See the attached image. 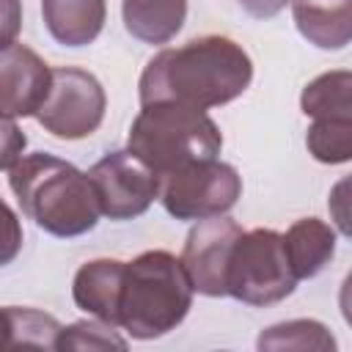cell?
<instances>
[{
    "mask_svg": "<svg viewBox=\"0 0 352 352\" xmlns=\"http://www.w3.org/2000/svg\"><path fill=\"white\" fill-rule=\"evenodd\" d=\"M253 60L228 36H198L157 52L138 82L140 104L173 102L209 110L234 102L250 88Z\"/></svg>",
    "mask_w": 352,
    "mask_h": 352,
    "instance_id": "cell-1",
    "label": "cell"
},
{
    "mask_svg": "<svg viewBox=\"0 0 352 352\" xmlns=\"http://www.w3.org/2000/svg\"><path fill=\"white\" fill-rule=\"evenodd\" d=\"M8 184L25 217L52 236H82L99 223L102 212L88 173L60 157L44 151L19 157Z\"/></svg>",
    "mask_w": 352,
    "mask_h": 352,
    "instance_id": "cell-2",
    "label": "cell"
},
{
    "mask_svg": "<svg viewBox=\"0 0 352 352\" xmlns=\"http://www.w3.org/2000/svg\"><path fill=\"white\" fill-rule=\"evenodd\" d=\"M192 294V283L173 253L146 250L124 261L118 327L138 341L160 338L184 322Z\"/></svg>",
    "mask_w": 352,
    "mask_h": 352,
    "instance_id": "cell-3",
    "label": "cell"
},
{
    "mask_svg": "<svg viewBox=\"0 0 352 352\" xmlns=\"http://www.w3.org/2000/svg\"><path fill=\"white\" fill-rule=\"evenodd\" d=\"M126 148L143 160L157 176H165L190 162L214 160L223 148V135L206 110L154 102L143 104L126 138Z\"/></svg>",
    "mask_w": 352,
    "mask_h": 352,
    "instance_id": "cell-4",
    "label": "cell"
},
{
    "mask_svg": "<svg viewBox=\"0 0 352 352\" xmlns=\"http://www.w3.org/2000/svg\"><path fill=\"white\" fill-rule=\"evenodd\" d=\"M297 286L283 253V236L272 228L242 231L226 267V297L264 308L286 300Z\"/></svg>",
    "mask_w": 352,
    "mask_h": 352,
    "instance_id": "cell-5",
    "label": "cell"
},
{
    "mask_svg": "<svg viewBox=\"0 0 352 352\" xmlns=\"http://www.w3.org/2000/svg\"><path fill=\"white\" fill-rule=\"evenodd\" d=\"M165 212L176 220H204L226 214L242 198V176L234 165L214 160L190 162L160 176V195Z\"/></svg>",
    "mask_w": 352,
    "mask_h": 352,
    "instance_id": "cell-6",
    "label": "cell"
},
{
    "mask_svg": "<svg viewBox=\"0 0 352 352\" xmlns=\"http://www.w3.org/2000/svg\"><path fill=\"white\" fill-rule=\"evenodd\" d=\"M107 96L102 82L77 66H58L50 74V91L36 110V121L60 140H80L104 121Z\"/></svg>",
    "mask_w": 352,
    "mask_h": 352,
    "instance_id": "cell-7",
    "label": "cell"
},
{
    "mask_svg": "<svg viewBox=\"0 0 352 352\" xmlns=\"http://www.w3.org/2000/svg\"><path fill=\"white\" fill-rule=\"evenodd\" d=\"M88 179L94 184L99 212L110 220L140 217L160 195V176L129 148L104 154L91 165Z\"/></svg>",
    "mask_w": 352,
    "mask_h": 352,
    "instance_id": "cell-8",
    "label": "cell"
},
{
    "mask_svg": "<svg viewBox=\"0 0 352 352\" xmlns=\"http://www.w3.org/2000/svg\"><path fill=\"white\" fill-rule=\"evenodd\" d=\"M239 234L242 226L226 214L195 220L179 258L192 283V292L204 297H226V267Z\"/></svg>",
    "mask_w": 352,
    "mask_h": 352,
    "instance_id": "cell-9",
    "label": "cell"
},
{
    "mask_svg": "<svg viewBox=\"0 0 352 352\" xmlns=\"http://www.w3.org/2000/svg\"><path fill=\"white\" fill-rule=\"evenodd\" d=\"M52 69L25 44H8L0 50V116L28 118L36 116L47 91Z\"/></svg>",
    "mask_w": 352,
    "mask_h": 352,
    "instance_id": "cell-10",
    "label": "cell"
},
{
    "mask_svg": "<svg viewBox=\"0 0 352 352\" xmlns=\"http://www.w3.org/2000/svg\"><path fill=\"white\" fill-rule=\"evenodd\" d=\"M124 280L121 258H94L85 261L72 280V297L80 311L88 316L118 327V297Z\"/></svg>",
    "mask_w": 352,
    "mask_h": 352,
    "instance_id": "cell-11",
    "label": "cell"
},
{
    "mask_svg": "<svg viewBox=\"0 0 352 352\" xmlns=\"http://www.w3.org/2000/svg\"><path fill=\"white\" fill-rule=\"evenodd\" d=\"M300 36L319 50H344L352 38V0H292Z\"/></svg>",
    "mask_w": 352,
    "mask_h": 352,
    "instance_id": "cell-12",
    "label": "cell"
},
{
    "mask_svg": "<svg viewBox=\"0 0 352 352\" xmlns=\"http://www.w3.org/2000/svg\"><path fill=\"white\" fill-rule=\"evenodd\" d=\"M283 236V253L289 261V270L297 280H308L319 275L330 258L336 256V228L327 226L319 217H302L289 226Z\"/></svg>",
    "mask_w": 352,
    "mask_h": 352,
    "instance_id": "cell-13",
    "label": "cell"
},
{
    "mask_svg": "<svg viewBox=\"0 0 352 352\" xmlns=\"http://www.w3.org/2000/svg\"><path fill=\"white\" fill-rule=\"evenodd\" d=\"M41 16L58 44L85 47L104 28L107 0H41Z\"/></svg>",
    "mask_w": 352,
    "mask_h": 352,
    "instance_id": "cell-14",
    "label": "cell"
},
{
    "mask_svg": "<svg viewBox=\"0 0 352 352\" xmlns=\"http://www.w3.org/2000/svg\"><path fill=\"white\" fill-rule=\"evenodd\" d=\"M124 28L143 44H168L184 28L187 0H121Z\"/></svg>",
    "mask_w": 352,
    "mask_h": 352,
    "instance_id": "cell-15",
    "label": "cell"
},
{
    "mask_svg": "<svg viewBox=\"0 0 352 352\" xmlns=\"http://www.w3.org/2000/svg\"><path fill=\"white\" fill-rule=\"evenodd\" d=\"M60 322L38 308H0V349H55Z\"/></svg>",
    "mask_w": 352,
    "mask_h": 352,
    "instance_id": "cell-16",
    "label": "cell"
},
{
    "mask_svg": "<svg viewBox=\"0 0 352 352\" xmlns=\"http://www.w3.org/2000/svg\"><path fill=\"white\" fill-rule=\"evenodd\" d=\"M300 107L311 118H352V74L338 69L314 77L300 94Z\"/></svg>",
    "mask_w": 352,
    "mask_h": 352,
    "instance_id": "cell-17",
    "label": "cell"
},
{
    "mask_svg": "<svg viewBox=\"0 0 352 352\" xmlns=\"http://www.w3.org/2000/svg\"><path fill=\"white\" fill-rule=\"evenodd\" d=\"M256 346L258 349H319V352L330 349L333 352L336 338L316 319H289V322L267 327L258 336Z\"/></svg>",
    "mask_w": 352,
    "mask_h": 352,
    "instance_id": "cell-18",
    "label": "cell"
},
{
    "mask_svg": "<svg viewBox=\"0 0 352 352\" xmlns=\"http://www.w3.org/2000/svg\"><path fill=\"white\" fill-rule=\"evenodd\" d=\"M305 146L316 162L341 165L352 160V118H314Z\"/></svg>",
    "mask_w": 352,
    "mask_h": 352,
    "instance_id": "cell-19",
    "label": "cell"
},
{
    "mask_svg": "<svg viewBox=\"0 0 352 352\" xmlns=\"http://www.w3.org/2000/svg\"><path fill=\"white\" fill-rule=\"evenodd\" d=\"M129 341L118 330L99 319H82L69 327H60L55 349H126Z\"/></svg>",
    "mask_w": 352,
    "mask_h": 352,
    "instance_id": "cell-20",
    "label": "cell"
},
{
    "mask_svg": "<svg viewBox=\"0 0 352 352\" xmlns=\"http://www.w3.org/2000/svg\"><path fill=\"white\" fill-rule=\"evenodd\" d=\"M22 239H25V234H22V223H19L16 212L0 198V267L11 264L19 256Z\"/></svg>",
    "mask_w": 352,
    "mask_h": 352,
    "instance_id": "cell-21",
    "label": "cell"
},
{
    "mask_svg": "<svg viewBox=\"0 0 352 352\" xmlns=\"http://www.w3.org/2000/svg\"><path fill=\"white\" fill-rule=\"evenodd\" d=\"M25 146H28V138L16 126V121L0 116V170H11L25 154Z\"/></svg>",
    "mask_w": 352,
    "mask_h": 352,
    "instance_id": "cell-22",
    "label": "cell"
},
{
    "mask_svg": "<svg viewBox=\"0 0 352 352\" xmlns=\"http://www.w3.org/2000/svg\"><path fill=\"white\" fill-rule=\"evenodd\" d=\"M22 30V0H0V50L14 44Z\"/></svg>",
    "mask_w": 352,
    "mask_h": 352,
    "instance_id": "cell-23",
    "label": "cell"
},
{
    "mask_svg": "<svg viewBox=\"0 0 352 352\" xmlns=\"http://www.w3.org/2000/svg\"><path fill=\"white\" fill-rule=\"evenodd\" d=\"M239 8L245 14H250L253 19H270L275 14H280L292 0H236Z\"/></svg>",
    "mask_w": 352,
    "mask_h": 352,
    "instance_id": "cell-24",
    "label": "cell"
}]
</instances>
